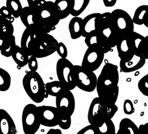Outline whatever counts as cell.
<instances>
[{"mask_svg":"<svg viewBox=\"0 0 148 134\" xmlns=\"http://www.w3.org/2000/svg\"><path fill=\"white\" fill-rule=\"evenodd\" d=\"M20 44L29 56L43 58L56 52L59 42L52 35L33 24L24 30Z\"/></svg>","mask_w":148,"mask_h":134,"instance_id":"6da1fadb","label":"cell"},{"mask_svg":"<svg viewBox=\"0 0 148 134\" xmlns=\"http://www.w3.org/2000/svg\"><path fill=\"white\" fill-rule=\"evenodd\" d=\"M119 73L118 67L112 63L106 64L97 78L98 97L108 105H114L119 94Z\"/></svg>","mask_w":148,"mask_h":134,"instance_id":"7a4b0ae2","label":"cell"},{"mask_svg":"<svg viewBox=\"0 0 148 134\" xmlns=\"http://www.w3.org/2000/svg\"><path fill=\"white\" fill-rule=\"evenodd\" d=\"M60 20L58 8L55 2L47 1L34 8V24L48 33L55 30Z\"/></svg>","mask_w":148,"mask_h":134,"instance_id":"3957f363","label":"cell"},{"mask_svg":"<svg viewBox=\"0 0 148 134\" xmlns=\"http://www.w3.org/2000/svg\"><path fill=\"white\" fill-rule=\"evenodd\" d=\"M23 86L27 96L36 103H42L49 95L46 91L43 80L35 71L27 72L23 78Z\"/></svg>","mask_w":148,"mask_h":134,"instance_id":"277c9868","label":"cell"},{"mask_svg":"<svg viewBox=\"0 0 148 134\" xmlns=\"http://www.w3.org/2000/svg\"><path fill=\"white\" fill-rule=\"evenodd\" d=\"M118 109L116 104L108 105L97 97L90 104L88 112V120L91 125L95 126H99L106 120L112 119Z\"/></svg>","mask_w":148,"mask_h":134,"instance_id":"5b68a950","label":"cell"},{"mask_svg":"<svg viewBox=\"0 0 148 134\" xmlns=\"http://www.w3.org/2000/svg\"><path fill=\"white\" fill-rule=\"evenodd\" d=\"M112 24L114 32L119 41L134 32V22L127 12L116 9L112 12Z\"/></svg>","mask_w":148,"mask_h":134,"instance_id":"8992f818","label":"cell"},{"mask_svg":"<svg viewBox=\"0 0 148 134\" xmlns=\"http://www.w3.org/2000/svg\"><path fill=\"white\" fill-rule=\"evenodd\" d=\"M73 78L76 86L85 92H92L97 88V77L94 71L81 65H74Z\"/></svg>","mask_w":148,"mask_h":134,"instance_id":"52a82bcc","label":"cell"},{"mask_svg":"<svg viewBox=\"0 0 148 134\" xmlns=\"http://www.w3.org/2000/svg\"><path fill=\"white\" fill-rule=\"evenodd\" d=\"M23 130L24 134H35L41 125L38 109L34 104H28L24 107L21 116Z\"/></svg>","mask_w":148,"mask_h":134,"instance_id":"ba28073f","label":"cell"},{"mask_svg":"<svg viewBox=\"0 0 148 134\" xmlns=\"http://www.w3.org/2000/svg\"><path fill=\"white\" fill-rule=\"evenodd\" d=\"M73 69L74 65L66 58H60L57 61L56 71L58 80L69 90L77 87L73 78Z\"/></svg>","mask_w":148,"mask_h":134,"instance_id":"9c48e42d","label":"cell"},{"mask_svg":"<svg viewBox=\"0 0 148 134\" xmlns=\"http://www.w3.org/2000/svg\"><path fill=\"white\" fill-rule=\"evenodd\" d=\"M96 32L101 34L110 43L112 48L116 47L119 42L114 32L112 24V13H101L95 23Z\"/></svg>","mask_w":148,"mask_h":134,"instance_id":"30bf717a","label":"cell"},{"mask_svg":"<svg viewBox=\"0 0 148 134\" xmlns=\"http://www.w3.org/2000/svg\"><path fill=\"white\" fill-rule=\"evenodd\" d=\"M56 107L59 113L72 116L75 109V99L71 90L65 89L56 97Z\"/></svg>","mask_w":148,"mask_h":134,"instance_id":"8fae6325","label":"cell"},{"mask_svg":"<svg viewBox=\"0 0 148 134\" xmlns=\"http://www.w3.org/2000/svg\"><path fill=\"white\" fill-rule=\"evenodd\" d=\"M104 55V53L97 49L88 47L84 54L81 66L94 72L101 65Z\"/></svg>","mask_w":148,"mask_h":134,"instance_id":"7c38bea8","label":"cell"},{"mask_svg":"<svg viewBox=\"0 0 148 134\" xmlns=\"http://www.w3.org/2000/svg\"><path fill=\"white\" fill-rule=\"evenodd\" d=\"M38 109L41 125L51 128L58 125L59 115L56 107L42 106Z\"/></svg>","mask_w":148,"mask_h":134,"instance_id":"4fadbf2b","label":"cell"},{"mask_svg":"<svg viewBox=\"0 0 148 134\" xmlns=\"http://www.w3.org/2000/svg\"><path fill=\"white\" fill-rule=\"evenodd\" d=\"M85 43L88 47L97 49L105 54L112 49L108 41L96 31L91 33L85 38Z\"/></svg>","mask_w":148,"mask_h":134,"instance_id":"5bb4252c","label":"cell"},{"mask_svg":"<svg viewBox=\"0 0 148 134\" xmlns=\"http://www.w3.org/2000/svg\"><path fill=\"white\" fill-rule=\"evenodd\" d=\"M146 59L142 55H135L127 60H120V68L123 72L129 73L142 68L146 63Z\"/></svg>","mask_w":148,"mask_h":134,"instance_id":"9a60e30c","label":"cell"},{"mask_svg":"<svg viewBox=\"0 0 148 134\" xmlns=\"http://www.w3.org/2000/svg\"><path fill=\"white\" fill-rule=\"evenodd\" d=\"M0 134H17L14 122L4 109H0Z\"/></svg>","mask_w":148,"mask_h":134,"instance_id":"2e32d148","label":"cell"},{"mask_svg":"<svg viewBox=\"0 0 148 134\" xmlns=\"http://www.w3.org/2000/svg\"><path fill=\"white\" fill-rule=\"evenodd\" d=\"M74 0H56L55 1L60 20L65 19L71 14L74 7Z\"/></svg>","mask_w":148,"mask_h":134,"instance_id":"e0dca14e","label":"cell"},{"mask_svg":"<svg viewBox=\"0 0 148 134\" xmlns=\"http://www.w3.org/2000/svg\"><path fill=\"white\" fill-rule=\"evenodd\" d=\"M83 19L73 17L69 23V31L72 39H77L82 36Z\"/></svg>","mask_w":148,"mask_h":134,"instance_id":"ac0fdd59","label":"cell"},{"mask_svg":"<svg viewBox=\"0 0 148 134\" xmlns=\"http://www.w3.org/2000/svg\"><path fill=\"white\" fill-rule=\"evenodd\" d=\"M100 14L101 13H92L83 19L82 37L85 38L91 33L96 31V20Z\"/></svg>","mask_w":148,"mask_h":134,"instance_id":"d6986e66","label":"cell"},{"mask_svg":"<svg viewBox=\"0 0 148 134\" xmlns=\"http://www.w3.org/2000/svg\"><path fill=\"white\" fill-rule=\"evenodd\" d=\"M117 134H140L139 127L129 118L121 120Z\"/></svg>","mask_w":148,"mask_h":134,"instance_id":"ffe728a7","label":"cell"},{"mask_svg":"<svg viewBox=\"0 0 148 134\" xmlns=\"http://www.w3.org/2000/svg\"><path fill=\"white\" fill-rule=\"evenodd\" d=\"M0 23H1V33H0V41L11 37L13 36L14 28L13 22L11 20L0 16Z\"/></svg>","mask_w":148,"mask_h":134,"instance_id":"44dd1931","label":"cell"},{"mask_svg":"<svg viewBox=\"0 0 148 134\" xmlns=\"http://www.w3.org/2000/svg\"><path fill=\"white\" fill-rule=\"evenodd\" d=\"M16 46V38L13 35L11 37L1 42V44H0L1 54L7 58L11 56Z\"/></svg>","mask_w":148,"mask_h":134,"instance_id":"7402d4cb","label":"cell"},{"mask_svg":"<svg viewBox=\"0 0 148 134\" xmlns=\"http://www.w3.org/2000/svg\"><path fill=\"white\" fill-rule=\"evenodd\" d=\"M11 56L18 67L22 68L28 65L30 56L24 52L21 46H16Z\"/></svg>","mask_w":148,"mask_h":134,"instance_id":"603a6c76","label":"cell"},{"mask_svg":"<svg viewBox=\"0 0 148 134\" xmlns=\"http://www.w3.org/2000/svg\"><path fill=\"white\" fill-rule=\"evenodd\" d=\"M34 8L30 7L29 5L23 7L20 18L23 25L26 27V28L29 27L34 24Z\"/></svg>","mask_w":148,"mask_h":134,"instance_id":"cb8c5ba5","label":"cell"},{"mask_svg":"<svg viewBox=\"0 0 148 134\" xmlns=\"http://www.w3.org/2000/svg\"><path fill=\"white\" fill-rule=\"evenodd\" d=\"M45 87L47 93L53 97H56L64 90L66 89L59 80L47 82L45 84Z\"/></svg>","mask_w":148,"mask_h":134,"instance_id":"d4e9b609","label":"cell"},{"mask_svg":"<svg viewBox=\"0 0 148 134\" xmlns=\"http://www.w3.org/2000/svg\"><path fill=\"white\" fill-rule=\"evenodd\" d=\"M148 12V5H142L138 7L136 10L133 17V21L135 24L137 25H143L145 16Z\"/></svg>","mask_w":148,"mask_h":134,"instance_id":"484cf974","label":"cell"},{"mask_svg":"<svg viewBox=\"0 0 148 134\" xmlns=\"http://www.w3.org/2000/svg\"><path fill=\"white\" fill-rule=\"evenodd\" d=\"M5 6L10 10L15 19L20 17L23 8L20 0H7Z\"/></svg>","mask_w":148,"mask_h":134,"instance_id":"4316f807","label":"cell"},{"mask_svg":"<svg viewBox=\"0 0 148 134\" xmlns=\"http://www.w3.org/2000/svg\"><path fill=\"white\" fill-rule=\"evenodd\" d=\"M11 83V78L9 73L2 68H0V91H7Z\"/></svg>","mask_w":148,"mask_h":134,"instance_id":"83f0119b","label":"cell"},{"mask_svg":"<svg viewBox=\"0 0 148 134\" xmlns=\"http://www.w3.org/2000/svg\"><path fill=\"white\" fill-rule=\"evenodd\" d=\"M98 134H116V128L112 119H108L99 126H96Z\"/></svg>","mask_w":148,"mask_h":134,"instance_id":"f1b7e54d","label":"cell"},{"mask_svg":"<svg viewBox=\"0 0 148 134\" xmlns=\"http://www.w3.org/2000/svg\"><path fill=\"white\" fill-rule=\"evenodd\" d=\"M74 7L71 15L78 17L88 7L90 0H74Z\"/></svg>","mask_w":148,"mask_h":134,"instance_id":"f546056e","label":"cell"},{"mask_svg":"<svg viewBox=\"0 0 148 134\" xmlns=\"http://www.w3.org/2000/svg\"><path fill=\"white\" fill-rule=\"evenodd\" d=\"M59 117L58 121V126L64 130L68 129L71 126V116L66 114L60 113L59 112Z\"/></svg>","mask_w":148,"mask_h":134,"instance_id":"4dcf8cb0","label":"cell"},{"mask_svg":"<svg viewBox=\"0 0 148 134\" xmlns=\"http://www.w3.org/2000/svg\"><path fill=\"white\" fill-rule=\"evenodd\" d=\"M138 87L142 94L148 97V73L139 81Z\"/></svg>","mask_w":148,"mask_h":134,"instance_id":"1f68e13d","label":"cell"},{"mask_svg":"<svg viewBox=\"0 0 148 134\" xmlns=\"http://www.w3.org/2000/svg\"><path fill=\"white\" fill-rule=\"evenodd\" d=\"M139 51L145 58L148 59V35L145 36L139 46Z\"/></svg>","mask_w":148,"mask_h":134,"instance_id":"d6a6232c","label":"cell"},{"mask_svg":"<svg viewBox=\"0 0 148 134\" xmlns=\"http://www.w3.org/2000/svg\"><path fill=\"white\" fill-rule=\"evenodd\" d=\"M123 111L127 115H132L134 112V108L132 102L130 100H125L123 103Z\"/></svg>","mask_w":148,"mask_h":134,"instance_id":"836d02e7","label":"cell"},{"mask_svg":"<svg viewBox=\"0 0 148 134\" xmlns=\"http://www.w3.org/2000/svg\"><path fill=\"white\" fill-rule=\"evenodd\" d=\"M77 134H98V132L96 126L90 124L81 129Z\"/></svg>","mask_w":148,"mask_h":134,"instance_id":"e575fe53","label":"cell"},{"mask_svg":"<svg viewBox=\"0 0 148 134\" xmlns=\"http://www.w3.org/2000/svg\"><path fill=\"white\" fill-rule=\"evenodd\" d=\"M60 58H66L68 56V49L66 45L62 42H59L56 51Z\"/></svg>","mask_w":148,"mask_h":134,"instance_id":"d590c367","label":"cell"},{"mask_svg":"<svg viewBox=\"0 0 148 134\" xmlns=\"http://www.w3.org/2000/svg\"><path fill=\"white\" fill-rule=\"evenodd\" d=\"M0 16H2L4 17L11 20L12 22L15 19L12 15L11 11L6 6H3L0 8Z\"/></svg>","mask_w":148,"mask_h":134,"instance_id":"8d00e7d4","label":"cell"},{"mask_svg":"<svg viewBox=\"0 0 148 134\" xmlns=\"http://www.w3.org/2000/svg\"><path fill=\"white\" fill-rule=\"evenodd\" d=\"M37 59L38 58L34 56H30L29 63H28V66L30 70L35 71H37V70H38V59Z\"/></svg>","mask_w":148,"mask_h":134,"instance_id":"74e56055","label":"cell"},{"mask_svg":"<svg viewBox=\"0 0 148 134\" xmlns=\"http://www.w3.org/2000/svg\"><path fill=\"white\" fill-rule=\"evenodd\" d=\"M29 6L30 7L35 8L42 5L46 1V0H27Z\"/></svg>","mask_w":148,"mask_h":134,"instance_id":"f35d334b","label":"cell"},{"mask_svg":"<svg viewBox=\"0 0 148 134\" xmlns=\"http://www.w3.org/2000/svg\"><path fill=\"white\" fill-rule=\"evenodd\" d=\"M140 134H148V122L139 126Z\"/></svg>","mask_w":148,"mask_h":134,"instance_id":"ab89813d","label":"cell"},{"mask_svg":"<svg viewBox=\"0 0 148 134\" xmlns=\"http://www.w3.org/2000/svg\"><path fill=\"white\" fill-rule=\"evenodd\" d=\"M103 1L106 7H112L115 5L117 0H103Z\"/></svg>","mask_w":148,"mask_h":134,"instance_id":"60d3db41","label":"cell"},{"mask_svg":"<svg viewBox=\"0 0 148 134\" xmlns=\"http://www.w3.org/2000/svg\"><path fill=\"white\" fill-rule=\"evenodd\" d=\"M46 134H63L59 129H51Z\"/></svg>","mask_w":148,"mask_h":134,"instance_id":"b9f144b4","label":"cell"},{"mask_svg":"<svg viewBox=\"0 0 148 134\" xmlns=\"http://www.w3.org/2000/svg\"><path fill=\"white\" fill-rule=\"evenodd\" d=\"M144 25L148 28V12L145 16V18L144 20Z\"/></svg>","mask_w":148,"mask_h":134,"instance_id":"7bdbcfd3","label":"cell"},{"mask_svg":"<svg viewBox=\"0 0 148 134\" xmlns=\"http://www.w3.org/2000/svg\"><path fill=\"white\" fill-rule=\"evenodd\" d=\"M116 134H117V133H116Z\"/></svg>","mask_w":148,"mask_h":134,"instance_id":"ee69618b","label":"cell"}]
</instances>
